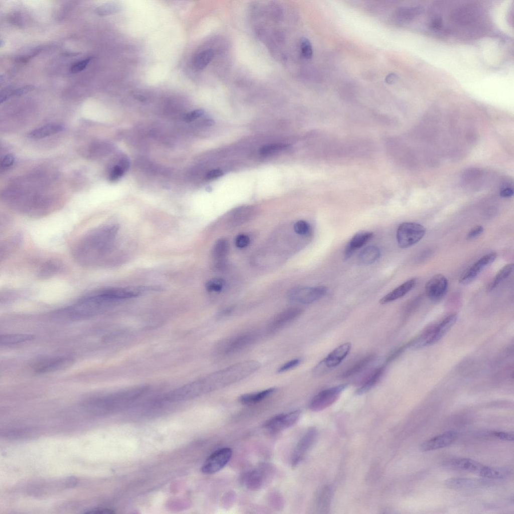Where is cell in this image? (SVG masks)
<instances>
[{
	"label": "cell",
	"mask_w": 514,
	"mask_h": 514,
	"mask_svg": "<svg viewBox=\"0 0 514 514\" xmlns=\"http://www.w3.org/2000/svg\"><path fill=\"white\" fill-rule=\"evenodd\" d=\"M423 12V9L420 7L405 8L398 12V17L402 21H409L418 16Z\"/></svg>",
	"instance_id": "obj_34"
},
{
	"label": "cell",
	"mask_w": 514,
	"mask_h": 514,
	"mask_svg": "<svg viewBox=\"0 0 514 514\" xmlns=\"http://www.w3.org/2000/svg\"><path fill=\"white\" fill-rule=\"evenodd\" d=\"M33 339L32 335L28 334H9L1 335L0 344L1 345H11L19 344Z\"/></svg>",
	"instance_id": "obj_28"
},
{
	"label": "cell",
	"mask_w": 514,
	"mask_h": 514,
	"mask_svg": "<svg viewBox=\"0 0 514 514\" xmlns=\"http://www.w3.org/2000/svg\"><path fill=\"white\" fill-rule=\"evenodd\" d=\"M373 358V355L369 354L360 359L344 371L342 377H348L359 372L369 364Z\"/></svg>",
	"instance_id": "obj_29"
},
{
	"label": "cell",
	"mask_w": 514,
	"mask_h": 514,
	"mask_svg": "<svg viewBox=\"0 0 514 514\" xmlns=\"http://www.w3.org/2000/svg\"><path fill=\"white\" fill-rule=\"evenodd\" d=\"M223 175V172L219 169H214L209 171L206 175V178L211 180L218 178Z\"/></svg>",
	"instance_id": "obj_48"
},
{
	"label": "cell",
	"mask_w": 514,
	"mask_h": 514,
	"mask_svg": "<svg viewBox=\"0 0 514 514\" xmlns=\"http://www.w3.org/2000/svg\"><path fill=\"white\" fill-rule=\"evenodd\" d=\"M444 466L455 469L467 471L480 476L485 466L473 459L468 458H457L444 462Z\"/></svg>",
	"instance_id": "obj_15"
},
{
	"label": "cell",
	"mask_w": 514,
	"mask_h": 514,
	"mask_svg": "<svg viewBox=\"0 0 514 514\" xmlns=\"http://www.w3.org/2000/svg\"><path fill=\"white\" fill-rule=\"evenodd\" d=\"M397 76L394 74H391L387 77V81L388 83H392L393 81L396 79Z\"/></svg>",
	"instance_id": "obj_52"
},
{
	"label": "cell",
	"mask_w": 514,
	"mask_h": 514,
	"mask_svg": "<svg viewBox=\"0 0 514 514\" xmlns=\"http://www.w3.org/2000/svg\"><path fill=\"white\" fill-rule=\"evenodd\" d=\"M483 230V226L481 225H476L468 232L466 238L467 239H473L480 235Z\"/></svg>",
	"instance_id": "obj_46"
},
{
	"label": "cell",
	"mask_w": 514,
	"mask_h": 514,
	"mask_svg": "<svg viewBox=\"0 0 514 514\" xmlns=\"http://www.w3.org/2000/svg\"><path fill=\"white\" fill-rule=\"evenodd\" d=\"M288 146L285 144H272L263 147L260 149V153L263 155H269L287 148Z\"/></svg>",
	"instance_id": "obj_38"
},
{
	"label": "cell",
	"mask_w": 514,
	"mask_h": 514,
	"mask_svg": "<svg viewBox=\"0 0 514 514\" xmlns=\"http://www.w3.org/2000/svg\"><path fill=\"white\" fill-rule=\"evenodd\" d=\"M204 113V111L202 109H195L186 113L184 117V120L187 122H191L202 116Z\"/></svg>",
	"instance_id": "obj_41"
},
{
	"label": "cell",
	"mask_w": 514,
	"mask_h": 514,
	"mask_svg": "<svg viewBox=\"0 0 514 514\" xmlns=\"http://www.w3.org/2000/svg\"><path fill=\"white\" fill-rule=\"evenodd\" d=\"M513 269V264L512 263L507 264L502 268L498 272L494 278H493L488 286L489 290H491L496 288L501 282L510 275Z\"/></svg>",
	"instance_id": "obj_32"
},
{
	"label": "cell",
	"mask_w": 514,
	"mask_h": 514,
	"mask_svg": "<svg viewBox=\"0 0 514 514\" xmlns=\"http://www.w3.org/2000/svg\"><path fill=\"white\" fill-rule=\"evenodd\" d=\"M300 415L301 412L299 410L279 414L266 421L264 427L271 432L277 433L294 425L299 419Z\"/></svg>",
	"instance_id": "obj_9"
},
{
	"label": "cell",
	"mask_w": 514,
	"mask_h": 514,
	"mask_svg": "<svg viewBox=\"0 0 514 514\" xmlns=\"http://www.w3.org/2000/svg\"><path fill=\"white\" fill-rule=\"evenodd\" d=\"M317 436L315 428L308 429L298 442L292 456V465H297L313 444Z\"/></svg>",
	"instance_id": "obj_10"
},
{
	"label": "cell",
	"mask_w": 514,
	"mask_h": 514,
	"mask_svg": "<svg viewBox=\"0 0 514 514\" xmlns=\"http://www.w3.org/2000/svg\"><path fill=\"white\" fill-rule=\"evenodd\" d=\"M130 167V161L126 158L121 159L119 164L113 166L109 175L111 181H115L119 179Z\"/></svg>",
	"instance_id": "obj_33"
},
{
	"label": "cell",
	"mask_w": 514,
	"mask_h": 514,
	"mask_svg": "<svg viewBox=\"0 0 514 514\" xmlns=\"http://www.w3.org/2000/svg\"><path fill=\"white\" fill-rule=\"evenodd\" d=\"M142 291L138 287H112L96 291L100 298L108 303L138 297Z\"/></svg>",
	"instance_id": "obj_8"
},
{
	"label": "cell",
	"mask_w": 514,
	"mask_h": 514,
	"mask_svg": "<svg viewBox=\"0 0 514 514\" xmlns=\"http://www.w3.org/2000/svg\"><path fill=\"white\" fill-rule=\"evenodd\" d=\"M488 481L484 479L465 477H453L445 480L446 487L453 489L465 490L477 488L488 485Z\"/></svg>",
	"instance_id": "obj_16"
},
{
	"label": "cell",
	"mask_w": 514,
	"mask_h": 514,
	"mask_svg": "<svg viewBox=\"0 0 514 514\" xmlns=\"http://www.w3.org/2000/svg\"><path fill=\"white\" fill-rule=\"evenodd\" d=\"M275 390V389L273 388L259 392L244 394L240 396L239 401L242 404L245 405L256 404L269 397L274 392Z\"/></svg>",
	"instance_id": "obj_25"
},
{
	"label": "cell",
	"mask_w": 514,
	"mask_h": 514,
	"mask_svg": "<svg viewBox=\"0 0 514 514\" xmlns=\"http://www.w3.org/2000/svg\"><path fill=\"white\" fill-rule=\"evenodd\" d=\"M77 479L75 477L71 476L67 479L66 481V485L68 487H73L77 485Z\"/></svg>",
	"instance_id": "obj_50"
},
{
	"label": "cell",
	"mask_w": 514,
	"mask_h": 514,
	"mask_svg": "<svg viewBox=\"0 0 514 514\" xmlns=\"http://www.w3.org/2000/svg\"><path fill=\"white\" fill-rule=\"evenodd\" d=\"M457 319L456 314L449 315L438 324L425 330L409 345L416 347H422L435 343L450 330Z\"/></svg>",
	"instance_id": "obj_2"
},
{
	"label": "cell",
	"mask_w": 514,
	"mask_h": 514,
	"mask_svg": "<svg viewBox=\"0 0 514 514\" xmlns=\"http://www.w3.org/2000/svg\"><path fill=\"white\" fill-rule=\"evenodd\" d=\"M232 450L229 447L218 449L213 452L203 464L201 471L205 474H213L222 469L229 461Z\"/></svg>",
	"instance_id": "obj_7"
},
{
	"label": "cell",
	"mask_w": 514,
	"mask_h": 514,
	"mask_svg": "<svg viewBox=\"0 0 514 514\" xmlns=\"http://www.w3.org/2000/svg\"><path fill=\"white\" fill-rule=\"evenodd\" d=\"M512 194L513 190L509 187L504 188L500 192V195L503 197H508Z\"/></svg>",
	"instance_id": "obj_51"
},
{
	"label": "cell",
	"mask_w": 514,
	"mask_h": 514,
	"mask_svg": "<svg viewBox=\"0 0 514 514\" xmlns=\"http://www.w3.org/2000/svg\"><path fill=\"white\" fill-rule=\"evenodd\" d=\"M373 236L372 232L361 231L356 233L347 244L344 250L345 260L349 258L356 249L365 244Z\"/></svg>",
	"instance_id": "obj_18"
},
{
	"label": "cell",
	"mask_w": 514,
	"mask_h": 514,
	"mask_svg": "<svg viewBox=\"0 0 514 514\" xmlns=\"http://www.w3.org/2000/svg\"><path fill=\"white\" fill-rule=\"evenodd\" d=\"M327 288L323 286L317 287H298L291 289L289 298L293 301L302 304L312 303L323 297Z\"/></svg>",
	"instance_id": "obj_6"
},
{
	"label": "cell",
	"mask_w": 514,
	"mask_h": 514,
	"mask_svg": "<svg viewBox=\"0 0 514 514\" xmlns=\"http://www.w3.org/2000/svg\"><path fill=\"white\" fill-rule=\"evenodd\" d=\"M448 286L447 278L442 274H437L431 278L425 285V292L432 301L441 299L446 294Z\"/></svg>",
	"instance_id": "obj_12"
},
{
	"label": "cell",
	"mask_w": 514,
	"mask_h": 514,
	"mask_svg": "<svg viewBox=\"0 0 514 514\" xmlns=\"http://www.w3.org/2000/svg\"><path fill=\"white\" fill-rule=\"evenodd\" d=\"M300 48L303 57L307 59H309L312 57L313 55L312 45L307 38L303 37L301 39Z\"/></svg>",
	"instance_id": "obj_39"
},
{
	"label": "cell",
	"mask_w": 514,
	"mask_h": 514,
	"mask_svg": "<svg viewBox=\"0 0 514 514\" xmlns=\"http://www.w3.org/2000/svg\"><path fill=\"white\" fill-rule=\"evenodd\" d=\"M496 257L495 252L483 255L462 274L459 280V283L467 284L471 282L485 268L492 263Z\"/></svg>",
	"instance_id": "obj_11"
},
{
	"label": "cell",
	"mask_w": 514,
	"mask_h": 514,
	"mask_svg": "<svg viewBox=\"0 0 514 514\" xmlns=\"http://www.w3.org/2000/svg\"><path fill=\"white\" fill-rule=\"evenodd\" d=\"M303 310L298 307L290 308L277 315L271 322L270 330H278L299 317Z\"/></svg>",
	"instance_id": "obj_17"
},
{
	"label": "cell",
	"mask_w": 514,
	"mask_h": 514,
	"mask_svg": "<svg viewBox=\"0 0 514 514\" xmlns=\"http://www.w3.org/2000/svg\"><path fill=\"white\" fill-rule=\"evenodd\" d=\"M384 371L383 366L379 367L372 371L364 380L360 387L356 391V394L360 395L369 391L381 378Z\"/></svg>",
	"instance_id": "obj_22"
},
{
	"label": "cell",
	"mask_w": 514,
	"mask_h": 514,
	"mask_svg": "<svg viewBox=\"0 0 514 514\" xmlns=\"http://www.w3.org/2000/svg\"><path fill=\"white\" fill-rule=\"evenodd\" d=\"M253 214V208L249 206L236 208L231 215V222L235 225L241 224L249 220Z\"/></svg>",
	"instance_id": "obj_31"
},
{
	"label": "cell",
	"mask_w": 514,
	"mask_h": 514,
	"mask_svg": "<svg viewBox=\"0 0 514 514\" xmlns=\"http://www.w3.org/2000/svg\"><path fill=\"white\" fill-rule=\"evenodd\" d=\"M86 513H113L112 509L105 508H94L85 512Z\"/></svg>",
	"instance_id": "obj_49"
},
{
	"label": "cell",
	"mask_w": 514,
	"mask_h": 514,
	"mask_svg": "<svg viewBox=\"0 0 514 514\" xmlns=\"http://www.w3.org/2000/svg\"><path fill=\"white\" fill-rule=\"evenodd\" d=\"M214 52L212 49H207L196 55L193 59L192 65L198 70L204 69L212 60Z\"/></svg>",
	"instance_id": "obj_27"
},
{
	"label": "cell",
	"mask_w": 514,
	"mask_h": 514,
	"mask_svg": "<svg viewBox=\"0 0 514 514\" xmlns=\"http://www.w3.org/2000/svg\"><path fill=\"white\" fill-rule=\"evenodd\" d=\"M457 432L449 430L424 442L420 447L422 451L439 449L451 445L457 438Z\"/></svg>",
	"instance_id": "obj_13"
},
{
	"label": "cell",
	"mask_w": 514,
	"mask_h": 514,
	"mask_svg": "<svg viewBox=\"0 0 514 514\" xmlns=\"http://www.w3.org/2000/svg\"><path fill=\"white\" fill-rule=\"evenodd\" d=\"M347 386V384H342L320 391L311 400L309 404L310 409L318 412L330 406L337 400Z\"/></svg>",
	"instance_id": "obj_5"
},
{
	"label": "cell",
	"mask_w": 514,
	"mask_h": 514,
	"mask_svg": "<svg viewBox=\"0 0 514 514\" xmlns=\"http://www.w3.org/2000/svg\"><path fill=\"white\" fill-rule=\"evenodd\" d=\"M265 475V470L263 468L253 469L245 474L244 483L248 489L252 490H258L264 483Z\"/></svg>",
	"instance_id": "obj_21"
},
{
	"label": "cell",
	"mask_w": 514,
	"mask_h": 514,
	"mask_svg": "<svg viewBox=\"0 0 514 514\" xmlns=\"http://www.w3.org/2000/svg\"><path fill=\"white\" fill-rule=\"evenodd\" d=\"M121 7L120 5L114 3H109L98 7L96 12L101 16H105L118 13L121 11Z\"/></svg>",
	"instance_id": "obj_35"
},
{
	"label": "cell",
	"mask_w": 514,
	"mask_h": 514,
	"mask_svg": "<svg viewBox=\"0 0 514 514\" xmlns=\"http://www.w3.org/2000/svg\"><path fill=\"white\" fill-rule=\"evenodd\" d=\"M73 362V358L70 356L52 358L39 362L35 366L34 371L38 373L55 371L69 367Z\"/></svg>",
	"instance_id": "obj_14"
},
{
	"label": "cell",
	"mask_w": 514,
	"mask_h": 514,
	"mask_svg": "<svg viewBox=\"0 0 514 514\" xmlns=\"http://www.w3.org/2000/svg\"><path fill=\"white\" fill-rule=\"evenodd\" d=\"M380 256L379 249L374 245L368 246L363 249L359 253L358 258L359 262L363 265H370L376 262Z\"/></svg>",
	"instance_id": "obj_26"
},
{
	"label": "cell",
	"mask_w": 514,
	"mask_h": 514,
	"mask_svg": "<svg viewBox=\"0 0 514 514\" xmlns=\"http://www.w3.org/2000/svg\"><path fill=\"white\" fill-rule=\"evenodd\" d=\"M425 233V228L420 223L403 222L399 225L397 230L398 245L403 248L410 247L419 242Z\"/></svg>",
	"instance_id": "obj_3"
},
{
	"label": "cell",
	"mask_w": 514,
	"mask_h": 514,
	"mask_svg": "<svg viewBox=\"0 0 514 514\" xmlns=\"http://www.w3.org/2000/svg\"><path fill=\"white\" fill-rule=\"evenodd\" d=\"M15 161L14 156L12 154H7L1 160V169H6L11 167Z\"/></svg>",
	"instance_id": "obj_44"
},
{
	"label": "cell",
	"mask_w": 514,
	"mask_h": 514,
	"mask_svg": "<svg viewBox=\"0 0 514 514\" xmlns=\"http://www.w3.org/2000/svg\"><path fill=\"white\" fill-rule=\"evenodd\" d=\"M63 130V126L58 123H50L36 128L29 134L33 139H42L57 134Z\"/></svg>",
	"instance_id": "obj_23"
},
{
	"label": "cell",
	"mask_w": 514,
	"mask_h": 514,
	"mask_svg": "<svg viewBox=\"0 0 514 514\" xmlns=\"http://www.w3.org/2000/svg\"><path fill=\"white\" fill-rule=\"evenodd\" d=\"M225 281L221 278H213L208 281L205 284L206 289L209 292H220L224 288Z\"/></svg>",
	"instance_id": "obj_36"
},
{
	"label": "cell",
	"mask_w": 514,
	"mask_h": 514,
	"mask_svg": "<svg viewBox=\"0 0 514 514\" xmlns=\"http://www.w3.org/2000/svg\"><path fill=\"white\" fill-rule=\"evenodd\" d=\"M294 231L300 235L309 234L311 230L310 225L305 220H299L294 224Z\"/></svg>",
	"instance_id": "obj_37"
},
{
	"label": "cell",
	"mask_w": 514,
	"mask_h": 514,
	"mask_svg": "<svg viewBox=\"0 0 514 514\" xmlns=\"http://www.w3.org/2000/svg\"><path fill=\"white\" fill-rule=\"evenodd\" d=\"M254 337L252 334L245 333L228 339L223 343V351L229 353L240 350L250 344L254 340Z\"/></svg>",
	"instance_id": "obj_20"
},
{
	"label": "cell",
	"mask_w": 514,
	"mask_h": 514,
	"mask_svg": "<svg viewBox=\"0 0 514 514\" xmlns=\"http://www.w3.org/2000/svg\"><path fill=\"white\" fill-rule=\"evenodd\" d=\"M492 434L502 440L508 441L513 440V433L512 432L498 431L494 432Z\"/></svg>",
	"instance_id": "obj_45"
},
{
	"label": "cell",
	"mask_w": 514,
	"mask_h": 514,
	"mask_svg": "<svg viewBox=\"0 0 514 514\" xmlns=\"http://www.w3.org/2000/svg\"><path fill=\"white\" fill-rule=\"evenodd\" d=\"M250 242L249 237L244 234H240L237 235L235 240L236 246L240 248L247 246Z\"/></svg>",
	"instance_id": "obj_42"
},
{
	"label": "cell",
	"mask_w": 514,
	"mask_h": 514,
	"mask_svg": "<svg viewBox=\"0 0 514 514\" xmlns=\"http://www.w3.org/2000/svg\"><path fill=\"white\" fill-rule=\"evenodd\" d=\"M442 19L440 17H435L431 20L430 23V28L435 31L440 30L442 27Z\"/></svg>",
	"instance_id": "obj_47"
},
{
	"label": "cell",
	"mask_w": 514,
	"mask_h": 514,
	"mask_svg": "<svg viewBox=\"0 0 514 514\" xmlns=\"http://www.w3.org/2000/svg\"><path fill=\"white\" fill-rule=\"evenodd\" d=\"M117 230L116 225L109 224L88 232L74 247L73 253L76 260L87 267L99 265L101 258L112 248Z\"/></svg>",
	"instance_id": "obj_1"
},
{
	"label": "cell",
	"mask_w": 514,
	"mask_h": 514,
	"mask_svg": "<svg viewBox=\"0 0 514 514\" xmlns=\"http://www.w3.org/2000/svg\"><path fill=\"white\" fill-rule=\"evenodd\" d=\"M332 495L330 486H325L321 489L317 499V508L319 513H327L329 509Z\"/></svg>",
	"instance_id": "obj_24"
},
{
	"label": "cell",
	"mask_w": 514,
	"mask_h": 514,
	"mask_svg": "<svg viewBox=\"0 0 514 514\" xmlns=\"http://www.w3.org/2000/svg\"><path fill=\"white\" fill-rule=\"evenodd\" d=\"M91 57H88L82 61L74 63L70 68L72 73H76L84 70L91 60Z\"/></svg>",
	"instance_id": "obj_40"
},
{
	"label": "cell",
	"mask_w": 514,
	"mask_h": 514,
	"mask_svg": "<svg viewBox=\"0 0 514 514\" xmlns=\"http://www.w3.org/2000/svg\"><path fill=\"white\" fill-rule=\"evenodd\" d=\"M301 362V360L298 358L294 359L287 362L284 363L283 365L280 366L278 371V372H283L298 366Z\"/></svg>",
	"instance_id": "obj_43"
},
{
	"label": "cell",
	"mask_w": 514,
	"mask_h": 514,
	"mask_svg": "<svg viewBox=\"0 0 514 514\" xmlns=\"http://www.w3.org/2000/svg\"><path fill=\"white\" fill-rule=\"evenodd\" d=\"M229 249L228 241L223 238L218 239L215 243L212 250L213 256L218 261L221 262L227 255Z\"/></svg>",
	"instance_id": "obj_30"
},
{
	"label": "cell",
	"mask_w": 514,
	"mask_h": 514,
	"mask_svg": "<svg viewBox=\"0 0 514 514\" xmlns=\"http://www.w3.org/2000/svg\"><path fill=\"white\" fill-rule=\"evenodd\" d=\"M416 283V278L408 280L382 297L379 300L380 304H386L401 298L414 288Z\"/></svg>",
	"instance_id": "obj_19"
},
{
	"label": "cell",
	"mask_w": 514,
	"mask_h": 514,
	"mask_svg": "<svg viewBox=\"0 0 514 514\" xmlns=\"http://www.w3.org/2000/svg\"><path fill=\"white\" fill-rule=\"evenodd\" d=\"M351 348V344L349 342H346L337 346L314 367V374H323L338 365L347 356Z\"/></svg>",
	"instance_id": "obj_4"
}]
</instances>
